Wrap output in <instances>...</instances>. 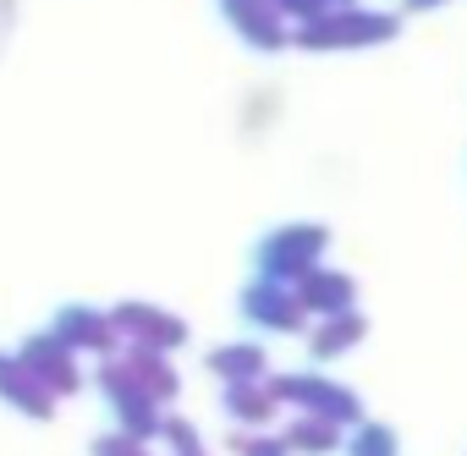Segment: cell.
I'll use <instances>...</instances> for the list:
<instances>
[{"instance_id":"cell-17","label":"cell","mask_w":467,"mask_h":456,"mask_svg":"<svg viewBox=\"0 0 467 456\" xmlns=\"http://www.w3.org/2000/svg\"><path fill=\"white\" fill-rule=\"evenodd\" d=\"M286 445H292V451H330V445H336V429H330V418H319V423L303 418V423L286 429Z\"/></svg>"},{"instance_id":"cell-3","label":"cell","mask_w":467,"mask_h":456,"mask_svg":"<svg viewBox=\"0 0 467 456\" xmlns=\"http://www.w3.org/2000/svg\"><path fill=\"white\" fill-rule=\"evenodd\" d=\"M17 358L39 374V385H45L50 396H72V390L83 385V374H78V352H72L56 330H34V336L17 347Z\"/></svg>"},{"instance_id":"cell-7","label":"cell","mask_w":467,"mask_h":456,"mask_svg":"<svg viewBox=\"0 0 467 456\" xmlns=\"http://www.w3.org/2000/svg\"><path fill=\"white\" fill-rule=\"evenodd\" d=\"M270 396H275V401H297V407H308L314 418H330V423H352V418H358V401H352L341 385H330V379H308V374L275 379Z\"/></svg>"},{"instance_id":"cell-10","label":"cell","mask_w":467,"mask_h":456,"mask_svg":"<svg viewBox=\"0 0 467 456\" xmlns=\"http://www.w3.org/2000/svg\"><path fill=\"white\" fill-rule=\"evenodd\" d=\"M390 34V17H308V28H297V45H363V39H385Z\"/></svg>"},{"instance_id":"cell-12","label":"cell","mask_w":467,"mask_h":456,"mask_svg":"<svg viewBox=\"0 0 467 456\" xmlns=\"http://www.w3.org/2000/svg\"><path fill=\"white\" fill-rule=\"evenodd\" d=\"M209 374H220L225 385H254V379L265 374V352L248 347V341H237V347H214V352H209Z\"/></svg>"},{"instance_id":"cell-21","label":"cell","mask_w":467,"mask_h":456,"mask_svg":"<svg viewBox=\"0 0 467 456\" xmlns=\"http://www.w3.org/2000/svg\"><path fill=\"white\" fill-rule=\"evenodd\" d=\"M270 6H275L281 17H319L325 0H270Z\"/></svg>"},{"instance_id":"cell-11","label":"cell","mask_w":467,"mask_h":456,"mask_svg":"<svg viewBox=\"0 0 467 456\" xmlns=\"http://www.w3.org/2000/svg\"><path fill=\"white\" fill-rule=\"evenodd\" d=\"M127 368L143 379V390L160 401V407H171L176 401V390H182V379H176V368H171V352H160V347H138V341H127Z\"/></svg>"},{"instance_id":"cell-13","label":"cell","mask_w":467,"mask_h":456,"mask_svg":"<svg viewBox=\"0 0 467 456\" xmlns=\"http://www.w3.org/2000/svg\"><path fill=\"white\" fill-rule=\"evenodd\" d=\"M297 297H303V308H319V314H341V308L352 303V281H347V275H325V270H308V275L297 281Z\"/></svg>"},{"instance_id":"cell-1","label":"cell","mask_w":467,"mask_h":456,"mask_svg":"<svg viewBox=\"0 0 467 456\" xmlns=\"http://www.w3.org/2000/svg\"><path fill=\"white\" fill-rule=\"evenodd\" d=\"M99 390H105V401H110V412H116V429H121V434L160 440L165 412H160V401L143 390V379L127 368V358H121V363H116V358H105V363H99Z\"/></svg>"},{"instance_id":"cell-15","label":"cell","mask_w":467,"mask_h":456,"mask_svg":"<svg viewBox=\"0 0 467 456\" xmlns=\"http://www.w3.org/2000/svg\"><path fill=\"white\" fill-rule=\"evenodd\" d=\"M160 445H165V456H203V440H198L192 423L176 418V412H165V423H160Z\"/></svg>"},{"instance_id":"cell-22","label":"cell","mask_w":467,"mask_h":456,"mask_svg":"<svg viewBox=\"0 0 467 456\" xmlns=\"http://www.w3.org/2000/svg\"><path fill=\"white\" fill-rule=\"evenodd\" d=\"M407 6H429V0H407Z\"/></svg>"},{"instance_id":"cell-20","label":"cell","mask_w":467,"mask_h":456,"mask_svg":"<svg viewBox=\"0 0 467 456\" xmlns=\"http://www.w3.org/2000/svg\"><path fill=\"white\" fill-rule=\"evenodd\" d=\"M352 456H390V434L385 429H363L358 445H352Z\"/></svg>"},{"instance_id":"cell-14","label":"cell","mask_w":467,"mask_h":456,"mask_svg":"<svg viewBox=\"0 0 467 456\" xmlns=\"http://www.w3.org/2000/svg\"><path fill=\"white\" fill-rule=\"evenodd\" d=\"M270 407H275V396L259 390V385H225V412L237 418V423H265Z\"/></svg>"},{"instance_id":"cell-8","label":"cell","mask_w":467,"mask_h":456,"mask_svg":"<svg viewBox=\"0 0 467 456\" xmlns=\"http://www.w3.org/2000/svg\"><path fill=\"white\" fill-rule=\"evenodd\" d=\"M0 401H6L12 412H23V418H34V423H45L56 412V396L39 385V374L17 352H0Z\"/></svg>"},{"instance_id":"cell-9","label":"cell","mask_w":467,"mask_h":456,"mask_svg":"<svg viewBox=\"0 0 467 456\" xmlns=\"http://www.w3.org/2000/svg\"><path fill=\"white\" fill-rule=\"evenodd\" d=\"M231 28H237L254 50H281L286 45V28H281V12L270 6V0H220Z\"/></svg>"},{"instance_id":"cell-18","label":"cell","mask_w":467,"mask_h":456,"mask_svg":"<svg viewBox=\"0 0 467 456\" xmlns=\"http://www.w3.org/2000/svg\"><path fill=\"white\" fill-rule=\"evenodd\" d=\"M94 456H154V451H149V440L116 429V434H99V440H94Z\"/></svg>"},{"instance_id":"cell-2","label":"cell","mask_w":467,"mask_h":456,"mask_svg":"<svg viewBox=\"0 0 467 456\" xmlns=\"http://www.w3.org/2000/svg\"><path fill=\"white\" fill-rule=\"evenodd\" d=\"M319 248H325V232H319V225H281V232H270V237L259 243V275L297 286V281L314 270Z\"/></svg>"},{"instance_id":"cell-16","label":"cell","mask_w":467,"mask_h":456,"mask_svg":"<svg viewBox=\"0 0 467 456\" xmlns=\"http://www.w3.org/2000/svg\"><path fill=\"white\" fill-rule=\"evenodd\" d=\"M358 336H363V319H347V314L336 319V314H330V325L314 336V352H319V358H336V352H341V347H352Z\"/></svg>"},{"instance_id":"cell-6","label":"cell","mask_w":467,"mask_h":456,"mask_svg":"<svg viewBox=\"0 0 467 456\" xmlns=\"http://www.w3.org/2000/svg\"><path fill=\"white\" fill-rule=\"evenodd\" d=\"M243 314H248L259 330H297V325H303V297H297L286 281L259 275V281L243 292Z\"/></svg>"},{"instance_id":"cell-4","label":"cell","mask_w":467,"mask_h":456,"mask_svg":"<svg viewBox=\"0 0 467 456\" xmlns=\"http://www.w3.org/2000/svg\"><path fill=\"white\" fill-rule=\"evenodd\" d=\"M110 319H116V330H121L127 341H138V347H160V352H171V347L187 341V325H182L176 314L154 308V303H116Z\"/></svg>"},{"instance_id":"cell-5","label":"cell","mask_w":467,"mask_h":456,"mask_svg":"<svg viewBox=\"0 0 467 456\" xmlns=\"http://www.w3.org/2000/svg\"><path fill=\"white\" fill-rule=\"evenodd\" d=\"M72 352H94V358H110L116 352V341H121V330H116V319L110 314H99V308H88V303H67L61 314H56V325H50Z\"/></svg>"},{"instance_id":"cell-19","label":"cell","mask_w":467,"mask_h":456,"mask_svg":"<svg viewBox=\"0 0 467 456\" xmlns=\"http://www.w3.org/2000/svg\"><path fill=\"white\" fill-rule=\"evenodd\" d=\"M231 445H237V456H292L286 440H265V434H237Z\"/></svg>"}]
</instances>
